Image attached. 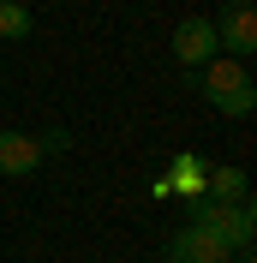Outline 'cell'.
<instances>
[{
    "label": "cell",
    "mask_w": 257,
    "mask_h": 263,
    "mask_svg": "<svg viewBox=\"0 0 257 263\" xmlns=\"http://www.w3.org/2000/svg\"><path fill=\"white\" fill-rule=\"evenodd\" d=\"M197 84H204V96H209V108H222L227 120H245V114H257V84H251V72H245V60H215L197 72Z\"/></svg>",
    "instance_id": "cell-1"
},
{
    "label": "cell",
    "mask_w": 257,
    "mask_h": 263,
    "mask_svg": "<svg viewBox=\"0 0 257 263\" xmlns=\"http://www.w3.org/2000/svg\"><path fill=\"white\" fill-rule=\"evenodd\" d=\"M192 228H204V233H215L227 251H245L251 246V197L245 203H209V197H192Z\"/></svg>",
    "instance_id": "cell-2"
},
{
    "label": "cell",
    "mask_w": 257,
    "mask_h": 263,
    "mask_svg": "<svg viewBox=\"0 0 257 263\" xmlns=\"http://www.w3.org/2000/svg\"><path fill=\"white\" fill-rule=\"evenodd\" d=\"M215 18H179L174 24V60L179 66H197V72H204L209 60H215Z\"/></svg>",
    "instance_id": "cell-3"
},
{
    "label": "cell",
    "mask_w": 257,
    "mask_h": 263,
    "mask_svg": "<svg viewBox=\"0 0 257 263\" xmlns=\"http://www.w3.org/2000/svg\"><path fill=\"white\" fill-rule=\"evenodd\" d=\"M233 251L215 239V233H204V228H179L174 239H168V263H227Z\"/></svg>",
    "instance_id": "cell-4"
},
{
    "label": "cell",
    "mask_w": 257,
    "mask_h": 263,
    "mask_svg": "<svg viewBox=\"0 0 257 263\" xmlns=\"http://www.w3.org/2000/svg\"><path fill=\"white\" fill-rule=\"evenodd\" d=\"M215 48H227L233 60H251V48H257V12H251V6L222 12V24H215Z\"/></svg>",
    "instance_id": "cell-5"
},
{
    "label": "cell",
    "mask_w": 257,
    "mask_h": 263,
    "mask_svg": "<svg viewBox=\"0 0 257 263\" xmlns=\"http://www.w3.org/2000/svg\"><path fill=\"white\" fill-rule=\"evenodd\" d=\"M36 167H42V144H36L30 132H0V174L24 180V174H36Z\"/></svg>",
    "instance_id": "cell-6"
},
{
    "label": "cell",
    "mask_w": 257,
    "mask_h": 263,
    "mask_svg": "<svg viewBox=\"0 0 257 263\" xmlns=\"http://www.w3.org/2000/svg\"><path fill=\"white\" fill-rule=\"evenodd\" d=\"M204 185H209V203H245V174L240 167H209Z\"/></svg>",
    "instance_id": "cell-7"
},
{
    "label": "cell",
    "mask_w": 257,
    "mask_h": 263,
    "mask_svg": "<svg viewBox=\"0 0 257 263\" xmlns=\"http://www.w3.org/2000/svg\"><path fill=\"white\" fill-rule=\"evenodd\" d=\"M0 36H6V42H24V36H30V6L0 0Z\"/></svg>",
    "instance_id": "cell-8"
},
{
    "label": "cell",
    "mask_w": 257,
    "mask_h": 263,
    "mask_svg": "<svg viewBox=\"0 0 257 263\" xmlns=\"http://www.w3.org/2000/svg\"><path fill=\"white\" fill-rule=\"evenodd\" d=\"M168 185H179L186 197H197V192H204V167H197V156H179V174H174Z\"/></svg>",
    "instance_id": "cell-9"
},
{
    "label": "cell",
    "mask_w": 257,
    "mask_h": 263,
    "mask_svg": "<svg viewBox=\"0 0 257 263\" xmlns=\"http://www.w3.org/2000/svg\"><path fill=\"white\" fill-rule=\"evenodd\" d=\"M240 6H245V0H240Z\"/></svg>",
    "instance_id": "cell-10"
}]
</instances>
